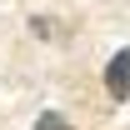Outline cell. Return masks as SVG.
Returning a JSON list of instances; mask_svg holds the SVG:
<instances>
[{
	"label": "cell",
	"mask_w": 130,
	"mask_h": 130,
	"mask_svg": "<svg viewBox=\"0 0 130 130\" xmlns=\"http://www.w3.org/2000/svg\"><path fill=\"white\" fill-rule=\"evenodd\" d=\"M105 90H110L115 105H125V100H130V45L110 55V65H105Z\"/></svg>",
	"instance_id": "6da1fadb"
},
{
	"label": "cell",
	"mask_w": 130,
	"mask_h": 130,
	"mask_svg": "<svg viewBox=\"0 0 130 130\" xmlns=\"http://www.w3.org/2000/svg\"><path fill=\"white\" fill-rule=\"evenodd\" d=\"M35 130H70V125H65V115H60V110H45L40 120H35Z\"/></svg>",
	"instance_id": "7a4b0ae2"
}]
</instances>
